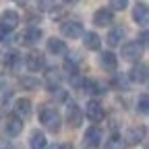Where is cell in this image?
<instances>
[{"mask_svg":"<svg viewBox=\"0 0 149 149\" xmlns=\"http://www.w3.org/2000/svg\"><path fill=\"white\" fill-rule=\"evenodd\" d=\"M149 68H147V64L145 62H135L133 64V68H130V72H128V79L133 81V83H147V77H149Z\"/></svg>","mask_w":149,"mask_h":149,"instance_id":"30bf717a","label":"cell"},{"mask_svg":"<svg viewBox=\"0 0 149 149\" xmlns=\"http://www.w3.org/2000/svg\"><path fill=\"white\" fill-rule=\"evenodd\" d=\"M37 118H40V122L50 130V133H58L60 130V114H58V110H56L54 106L50 104H44L40 106V112H37Z\"/></svg>","mask_w":149,"mask_h":149,"instance_id":"6da1fadb","label":"cell"},{"mask_svg":"<svg viewBox=\"0 0 149 149\" xmlns=\"http://www.w3.org/2000/svg\"><path fill=\"white\" fill-rule=\"evenodd\" d=\"M48 52H52V54H56V56H62V54H66L68 50H66L64 40H60V37H50V40H48Z\"/></svg>","mask_w":149,"mask_h":149,"instance_id":"7402d4cb","label":"cell"},{"mask_svg":"<svg viewBox=\"0 0 149 149\" xmlns=\"http://www.w3.org/2000/svg\"><path fill=\"white\" fill-rule=\"evenodd\" d=\"M133 21L137 25H141V27H147V23H149V8H147L145 2H137L135 4V8H133Z\"/></svg>","mask_w":149,"mask_h":149,"instance_id":"8fae6325","label":"cell"},{"mask_svg":"<svg viewBox=\"0 0 149 149\" xmlns=\"http://www.w3.org/2000/svg\"><path fill=\"white\" fill-rule=\"evenodd\" d=\"M40 40H42V29H40V27H29V29L21 35V42H23L25 46H35Z\"/></svg>","mask_w":149,"mask_h":149,"instance_id":"d6986e66","label":"cell"},{"mask_svg":"<svg viewBox=\"0 0 149 149\" xmlns=\"http://www.w3.org/2000/svg\"><path fill=\"white\" fill-rule=\"evenodd\" d=\"M114 23V10L112 8H97L93 13V25L95 27H108Z\"/></svg>","mask_w":149,"mask_h":149,"instance_id":"ba28073f","label":"cell"},{"mask_svg":"<svg viewBox=\"0 0 149 149\" xmlns=\"http://www.w3.org/2000/svg\"><path fill=\"white\" fill-rule=\"evenodd\" d=\"M6 35H8V31H4V29H0V42H4V40H6Z\"/></svg>","mask_w":149,"mask_h":149,"instance_id":"836d02e7","label":"cell"},{"mask_svg":"<svg viewBox=\"0 0 149 149\" xmlns=\"http://www.w3.org/2000/svg\"><path fill=\"white\" fill-rule=\"evenodd\" d=\"M112 83H114L116 87H120V89H126V79L122 77L120 72H114V79H112Z\"/></svg>","mask_w":149,"mask_h":149,"instance_id":"f1b7e54d","label":"cell"},{"mask_svg":"<svg viewBox=\"0 0 149 149\" xmlns=\"http://www.w3.org/2000/svg\"><path fill=\"white\" fill-rule=\"evenodd\" d=\"M60 83H62V74H60V70L48 68V72H46V87H48L50 91H54V89H60Z\"/></svg>","mask_w":149,"mask_h":149,"instance_id":"2e32d148","label":"cell"},{"mask_svg":"<svg viewBox=\"0 0 149 149\" xmlns=\"http://www.w3.org/2000/svg\"><path fill=\"white\" fill-rule=\"evenodd\" d=\"M100 64H102L106 70H116V66H118L116 54H112V52H102V54H100Z\"/></svg>","mask_w":149,"mask_h":149,"instance_id":"603a6c76","label":"cell"},{"mask_svg":"<svg viewBox=\"0 0 149 149\" xmlns=\"http://www.w3.org/2000/svg\"><path fill=\"white\" fill-rule=\"evenodd\" d=\"M29 147L31 149H46L48 147V139L46 135L42 133V130H31V135H29Z\"/></svg>","mask_w":149,"mask_h":149,"instance_id":"e0dca14e","label":"cell"},{"mask_svg":"<svg viewBox=\"0 0 149 149\" xmlns=\"http://www.w3.org/2000/svg\"><path fill=\"white\" fill-rule=\"evenodd\" d=\"M66 122L70 128H79L83 124V110L79 108V104H74V102L66 104Z\"/></svg>","mask_w":149,"mask_h":149,"instance_id":"7a4b0ae2","label":"cell"},{"mask_svg":"<svg viewBox=\"0 0 149 149\" xmlns=\"http://www.w3.org/2000/svg\"><path fill=\"white\" fill-rule=\"evenodd\" d=\"M0 64L10 68V70H17V66L21 64V56H19L15 50H6V52L0 54Z\"/></svg>","mask_w":149,"mask_h":149,"instance_id":"4fadbf2b","label":"cell"},{"mask_svg":"<svg viewBox=\"0 0 149 149\" xmlns=\"http://www.w3.org/2000/svg\"><path fill=\"white\" fill-rule=\"evenodd\" d=\"M56 0H37V10H52Z\"/></svg>","mask_w":149,"mask_h":149,"instance_id":"83f0119b","label":"cell"},{"mask_svg":"<svg viewBox=\"0 0 149 149\" xmlns=\"http://www.w3.org/2000/svg\"><path fill=\"white\" fill-rule=\"evenodd\" d=\"M19 23H21V17H19L17 10H4L2 15H0V29L4 31H15L19 27Z\"/></svg>","mask_w":149,"mask_h":149,"instance_id":"277c9868","label":"cell"},{"mask_svg":"<svg viewBox=\"0 0 149 149\" xmlns=\"http://www.w3.org/2000/svg\"><path fill=\"white\" fill-rule=\"evenodd\" d=\"M4 85H6V77L0 72V89H4Z\"/></svg>","mask_w":149,"mask_h":149,"instance_id":"d6a6232c","label":"cell"},{"mask_svg":"<svg viewBox=\"0 0 149 149\" xmlns=\"http://www.w3.org/2000/svg\"><path fill=\"white\" fill-rule=\"evenodd\" d=\"M60 33L66 37V40H77V37L83 35V23L79 21H64L60 27Z\"/></svg>","mask_w":149,"mask_h":149,"instance_id":"52a82bcc","label":"cell"},{"mask_svg":"<svg viewBox=\"0 0 149 149\" xmlns=\"http://www.w3.org/2000/svg\"><path fill=\"white\" fill-rule=\"evenodd\" d=\"M137 110L141 112V114H147V110H149V97H147V93H143V95L139 97V106Z\"/></svg>","mask_w":149,"mask_h":149,"instance_id":"484cf974","label":"cell"},{"mask_svg":"<svg viewBox=\"0 0 149 149\" xmlns=\"http://www.w3.org/2000/svg\"><path fill=\"white\" fill-rule=\"evenodd\" d=\"M147 42H149V33L143 29V31H141V35H139V42H137V44H139L141 48H145V46H147Z\"/></svg>","mask_w":149,"mask_h":149,"instance_id":"f546056e","label":"cell"},{"mask_svg":"<svg viewBox=\"0 0 149 149\" xmlns=\"http://www.w3.org/2000/svg\"><path fill=\"white\" fill-rule=\"evenodd\" d=\"M85 116H87L91 122H102V120H104V116H106V110H104V106H102L100 102L91 100V102H87Z\"/></svg>","mask_w":149,"mask_h":149,"instance_id":"8992f818","label":"cell"},{"mask_svg":"<svg viewBox=\"0 0 149 149\" xmlns=\"http://www.w3.org/2000/svg\"><path fill=\"white\" fill-rule=\"evenodd\" d=\"M4 130H6V135L8 137H17L19 133L23 130V120L19 118V116H6L4 118Z\"/></svg>","mask_w":149,"mask_h":149,"instance_id":"7c38bea8","label":"cell"},{"mask_svg":"<svg viewBox=\"0 0 149 149\" xmlns=\"http://www.w3.org/2000/svg\"><path fill=\"white\" fill-rule=\"evenodd\" d=\"M13 114L19 116L21 120L29 118V116H31V102H29V100H23V97H19V100L15 102V106H13Z\"/></svg>","mask_w":149,"mask_h":149,"instance_id":"5bb4252c","label":"cell"},{"mask_svg":"<svg viewBox=\"0 0 149 149\" xmlns=\"http://www.w3.org/2000/svg\"><path fill=\"white\" fill-rule=\"evenodd\" d=\"M64 2H66V4H77L79 0H64Z\"/></svg>","mask_w":149,"mask_h":149,"instance_id":"d590c367","label":"cell"},{"mask_svg":"<svg viewBox=\"0 0 149 149\" xmlns=\"http://www.w3.org/2000/svg\"><path fill=\"white\" fill-rule=\"evenodd\" d=\"M21 85H27V87H31V89H33L37 83H35V81H31V79H21Z\"/></svg>","mask_w":149,"mask_h":149,"instance_id":"4dcf8cb0","label":"cell"},{"mask_svg":"<svg viewBox=\"0 0 149 149\" xmlns=\"http://www.w3.org/2000/svg\"><path fill=\"white\" fill-rule=\"evenodd\" d=\"M124 147H126V145H124L122 137H118V135L110 137V139L106 141V149H124Z\"/></svg>","mask_w":149,"mask_h":149,"instance_id":"d4e9b609","label":"cell"},{"mask_svg":"<svg viewBox=\"0 0 149 149\" xmlns=\"http://www.w3.org/2000/svg\"><path fill=\"white\" fill-rule=\"evenodd\" d=\"M141 52H143V48L137 42H126V44H122V60L137 62L141 58Z\"/></svg>","mask_w":149,"mask_h":149,"instance_id":"9c48e42d","label":"cell"},{"mask_svg":"<svg viewBox=\"0 0 149 149\" xmlns=\"http://www.w3.org/2000/svg\"><path fill=\"white\" fill-rule=\"evenodd\" d=\"M128 6V0H110V8L112 10H124Z\"/></svg>","mask_w":149,"mask_h":149,"instance_id":"4316f807","label":"cell"},{"mask_svg":"<svg viewBox=\"0 0 149 149\" xmlns=\"http://www.w3.org/2000/svg\"><path fill=\"white\" fill-rule=\"evenodd\" d=\"M62 70H64V72L68 74L70 83H72V81H74V83L79 81V60L66 58V60H64V64H62Z\"/></svg>","mask_w":149,"mask_h":149,"instance_id":"ffe728a7","label":"cell"},{"mask_svg":"<svg viewBox=\"0 0 149 149\" xmlns=\"http://www.w3.org/2000/svg\"><path fill=\"white\" fill-rule=\"evenodd\" d=\"M143 135H145V128H141V130L139 128H128L124 133V137H122V141H124V145H139L143 141L141 139Z\"/></svg>","mask_w":149,"mask_h":149,"instance_id":"44dd1931","label":"cell"},{"mask_svg":"<svg viewBox=\"0 0 149 149\" xmlns=\"http://www.w3.org/2000/svg\"><path fill=\"white\" fill-rule=\"evenodd\" d=\"M0 149H19V147H15L10 143H0Z\"/></svg>","mask_w":149,"mask_h":149,"instance_id":"1f68e13d","label":"cell"},{"mask_svg":"<svg viewBox=\"0 0 149 149\" xmlns=\"http://www.w3.org/2000/svg\"><path fill=\"white\" fill-rule=\"evenodd\" d=\"M25 66L31 70V72H40L46 68V58L42 52H29L25 56Z\"/></svg>","mask_w":149,"mask_h":149,"instance_id":"5b68a950","label":"cell"},{"mask_svg":"<svg viewBox=\"0 0 149 149\" xmlns=\"http://www.w3.org/2000/svg\"><path fill=\"white\" fill-rule=\"evenodd\" d=\"M81 37H83V44H85V48H87V50L97 52V50L102 48V37H100L95 31H87V33L83 31V35H81Z\"/></svg>","mask_w":149,"mask_h":149,"instance_id":"9a60e30c","label":"cell"},{"mask_svg":"<svg viewBox=\"0 0 149 149\" xmlns=\"http://www.w3.org/2000/svg\"><path fill=\"white\" fill-rule=\"evenodd\" d=\"M85 87H87V91L89 93H93V95H104V93L108 91V85L106 83H102V81H85Z\"/></svg>","mask_w":149,"mask_h":149,"instance_id":"cb8c5ba5","label":"cell"},{"mask_svg":"<svg viewBox=\"0 0 149 149\" xmlns=\"http://www.w3.org/2000/svg\"><path fill=\"white\" fill-rule=\"evenodd\" d=\"M46 149H68L66 145H52V147H46Z\"/></svg>","mask_w":149,"mask_h":149,"instance_id":"e575fe53","label":"cell"},{"mask_svg":"<svg viewBox=\"0 0 149 149\" xmlns=\"http://www.w3.org/2000/svg\"><path fill=\"white\" fill-rule=\"evenodd\" d=\"M102 139H104V133L100 126H89L83 135V145L89 147V149H95L102 145Z\"/></svg>","mask_w":149,"mask_h":149,"instance_id":"3957f363","label":"cell"},{"mask_svg":"<svg viewBox=\"0 0 149 149\" xmlns=\"http://www.w3.org/2000/svg\"><path fill=\"white\" fill-rule=\"evenodd\" d=\"M124 35H126V31H124V27H112L110 29V33H108V37H106V42L112 46V48H116V46H120L122 44V40H124Z\"/></svg>","mask_w":149,"mask_h":149,"instance_id":"ac0fdd59","label":"cell"},{"mask_svg":"<svg viewBox=\"0 0 149 149\" xmlns=\"http://www.w3.org/2000/svg\"><path fill=\"white\" fill-rule=\"evenodd\" d=\"M15 2H19V4H25V2H27V0H15Z\"/></svg>","mask_w":149,"mask_h":149,"instance_id":"8d00e7d4","label":"cell"}]
</instances>
